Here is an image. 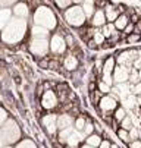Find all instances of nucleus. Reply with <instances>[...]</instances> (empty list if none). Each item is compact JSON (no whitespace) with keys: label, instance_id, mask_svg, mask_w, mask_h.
I'll return each mask as SVG.
<instances>
[{"label":"nucleus","instance_id":"1","mask_svg":"<svg viewBox=\"0 0 141 148\" xmlns=\"http://www.w3.org/2000/svg\"><path fill=\"white\" fill-rule=\"evenodd\" d=\"M25 31H27V22H25V19L12 18L9 21V24L3 28L2 40L5 41V43H8V44L19 43V41L24 38Z\"/></svg>","mask_w":141,"mask_h":148},{"label":"nucleus","instance_id":"2","mask_svg":"<svg viewBox=\"0 0 141 148\" xmlns=\"http://www.w3.org/2000/svg\"><path fill=\"white\" fill-rule=\"evenodd\" d=\"M0 136L3 139V144H8V145L19 141L21 129H19L18 123L13 119H6V122L2 125V129H0Z\"/></svg>","mask_w":141,"mask_h":148},{"label":"nucleus","instance_id":"3","mask_svg":"<svg viewBox=\"0 0 141 148\" xmlns=\"http://www.w3.org/2000/svg\"><path fill=\"white\" fill-rule=\"evenodd\" d=\"M34 24L37 27H41L44 29H53L56 27V18H54V13L46 8V6H41L35 10V15H34Z\"/></svg>","mask_w":141,"mask_h":148},{"label":"nucleus","instance_id":"4","mask_svg":"<svg viewBox=\"0 0 141 148\" xmlns=\"http://www.w3.org/2000/svg\"><path fill=\"white\" fill-rule=\"evenodd\" d=\"M65 19H66V22L72 27H79V25H83L84 24V21H85V15L83 12V9L79 8V6H74L71 9H68L65 12Z\"/></svg>","mask_w":141,"mask_h":148},{"label":"nucleus","instance_id":"5","mask_svg":"<svg viewBox=\"0 0 141 148\" xmlns=\"http://www.w3.org/2000/svg\"><path fill=\"white\" fill-rule=\"evenodd\" d=\"M31 51L35 54V56H44L49 50V43L46 38H34L31 41Z\"/></svg>","mask_w":141,"mask_h":148},{"label":"nucleus","instance_id":"6","mask_svg":"<svg viewBox=\"0 0 141 148\" xmlns=\"http://www.w3.org/2000/svg\"><path fill=\"white\" fill-rule=\"evenodd\" d=\"M113 71H115V72H113L112 81H115L118 85H119V84H125V82L128 81V78H129V71H128L127 66H118V68L113 69Z\"/></svg>","mask_w":141,"mask_h":148},{"label":"nucleus","instance_id":"7","mask_svg":"<svg viewBox=\"0 0 141 148\" xmlns=\"http://www.w3.org/2000/svg\"><path fill=\"white\" fill-rule=\"evenodd\" d=\"M113 69H115V60L113 59H107L106 60V63H105V66H103V82L106 84V85H112V76H110V73L113 72Z\"/></svg>","mask_w":141,"mask_h":148},{"label":"nucleus","instance_id":"8","mask_svg":"<svg viewBox=\"0 0 141 148\" xmlns=\"http://www.w3.org/2000/svg\"><path fill=\"white\" fill-rule=\"evenodd\" d=\"M50 49L53 53L56 54H60V53H63L65 49H66V43H65V40L60 37V35H54L52 38V43H50Z\"/></svg>","mask_w":141,"mask_h":148},{"label":"nucleus","instance_id":"9","mask_svg":"<svg viewBox=\"0 0 141 148\" xmlns=\"http://www.w3.org/2000/svg\"><path fill=\"white\" fill-rule=\"evenodd\" d=\"M41 104H43V107L44 109H53L56 107V104H57V97L53 91H46L43 98H41Z\"/></svg>","mask_w":141,"mask_h":148},{"label":"nucleus","instance_id":"10","mask_svg":"<svg viewBox=\"0 0 141 148\" xmlns=\"http://www.w3.org/2000/svg\"><path fill=\"white\" fill-rule=\"evenodd\" d=\"M137 59V53L135 51H125L118 57V63L120 66H131V63Z\"/></svg>","mask_w":141,"mask_h":148},{"label":"nucleus","instance_id":"11","mask_svg":"<svg viewBox=\"0 0 141 148\" xmlns=\"http://www.w3.org/2000/svg\"><path fill=\"white\" fill-rule=\"evenodd\" d=\"M116 106H118L116 100L110 95H106V97H103L102 100H100V109H102L103 112H110L116 107Z\"/></svg>","mask_w":141,"mask_h":148},{"label":"nucleus","instance_id":"12","mask_svg":"<svg viewBox=\"0 0 141 148\" xmlns=\"http://www.w3.org/2000/svg\"><path fill=\"white\" fill-rule=\"evenodd\" d=\"M72 126V117L69 114H62L56 117V129H66Z\"/></svg>","mask_w":141,"mask_h":148},{"label":"nucleus","instance_id":"13","mask_svg":"<svg viewBox=\"0 0 141 148\" xmlns=\"http://www.w3.org/2000/svg\"><path fill=\"white\" fill-rule=\"evenodd\" d=\"M56 117L54 114H47L43 117V126L49 131V134H54L56 131Z\"/></svg>","mask_w":141,"mask_h":148},{"label":"nucleus","instance_id":"14","mask_svg":"<svg viewBox=\"0 0 141 148\" xmlns=\"http://www.w3.org/2000/svg\"><path fill=\"white\" fill-rule=\"evenodd\" d=\"M83 138H84V135H83L81 132H78V131H75V129H74V131H72V134L66 138V141H65V142H66L69 147H76V145H78V142L81 141Z\"/></svg>","mask_w":141,"mask_h":148},{"label":"nucleus","instance_id":"15","mask_svg":"<svg viewBox=\"0 0 141 148\" xmlns=\"http://www.w3.org/2000/svg\"><path fill=\"white\" fill-rule=\"evenodd\" d=\"M12 19V10L10 9H0V29H3L9 21Z\"/></svg>","mask_w":141,"mask_h":148},{"label":"nucleus","instance_id":"16","mask_svg":"<svg viewBox=\"0 0 141 148\" xmlns=\"http://www.w3.org/2000/svg\"><path fill=\"white\" fill-rule=\"evenodd\" d=\"M13 13L16 15V18L25 19V18L28 16V8H27V5H24V3H18V5L13 8Z\"/></svg>","mask_w":141,"mask_h":148},{"label":"nucleus","instance_id":"17","mask_svg":"<svg viewBox=\"0 0 141 148\" xmlns=\"http://www.w3.org/2000/svg\"><path fill=\"white\" fill-rule=\"evenodd\" d=\"M81 9H83L85 18L93 16V13H94V0H83V8Z\"/></svg>","mask_w":141,"mask_h":148},{"label":"nucleus","instance_id":"18","mask_svg":"<svg viewBox=\"0 0 141 148\" xmlns=\"http://www.w3.org/2000/svg\"><path fill=\"white\" fill-rule=\"evenodd\" d=\"M105 24V13L102 10H97L93 16V25L94 27H102Z\"/></svg>","mask_w":141,"mask_h":148},{"label":"nucleus","instance_id":"19","mask_svg":"<svg viewBox=\"0 0 141 148\" xmlns=\"http://www.w3.org/2000/svg\"><path fill=\"white\" fill-rule=\"evenodd\" d=\"M127 24H128V18L122 15V16H119V18H116V19H115L113 27H115L116 29H125Z\"/></svg>","mask_w":141,"mask_h":148},{"label":"nucleus","instance_id":"20","mask_svg":"<svg viewBox=\"0 0 141 148\" xmlns=\"http://www.w3.org/2000/svg\"><path fill=\"white\" fill-rule=\"evenodd\" d=\"M100 142H102V139H100V136L98 135H88L87 136V145L88 147H93V148H97L98 145H100Z\"/></svg>","mask_w":141,"mask_h":148},{"label":"nucleus","instance_id":"21","mask_svg":"<svg viewBox=\"0 0 141 148\" xmlns=\"http://www.w3.org/2000/svg\"><path fill=\"white\" fill-rule=\"evenodd\" d=\"M47 29H44V28H41V27H37V25H34V28H32V35H34V38H46V35H47Z\"/></svg>","mask_w":141,"mask_h":148},{"label":"nucleus","instance_id":"22","mask_svg":"<svg viewBox=\"0 0 141 148\" xmlns=\"http://www.w3.org/2000/svg\"><path fill=\"white\" fill-rule=\"evenodd\" d=\"M76 66H78V62H76V59H75L74 56H68V57L65 59V68H66L68 71H74Z\"/></svg>","mask_w":141,"mask_h":148},{"label":"nucleus","instance_id":"23","mask_svg":"<svg viewBox=\"0 0 141 148\" xmlns=\"http://www.w3.org/2000/svg\"><path fill=\"white\" fill-rule=\"evenodd\" d=\"M72 126H71V128H66V129H62V131H60V134H59V138H60V141H62V142H65L66 141V138L72 134Z\"/></svg>","mask_w":141,"mask_h":148},{"label":"nucleus","instance_id":"24","mask_svg":"<svg viewBox=\"0 0 141 148\" xmlns=\"http://www.w3.org/2000/svg\"><path fill=\"white\" fill-rule=\"evenodd\" d=\"M122 128H124L125 131H129V129L132 128V117L125 116V117L122 119Z\"/></svg>","mask_w":141,"mask_h":148},{"label":"nucleus","instance_id":"25","mask_svg":"<svg viewBox=\"0 0 141 148\" xmlns=\"http://www.w3.org/2000/svg\"><path fill=\"white\" fill-rule=\"evenodd\" d=\"M16 148H37V145H35L32 141H30V139H25V141H22L21 144H19Z\"/></svg>","mask_w":141,"mask_h":148},{"label":"nucleus","instance_id":"26","mask_svg":"<svg viewBox=\"0 0 141 148\" xmlns=\"http://www.w3.org/2000/svg\"><path fill=\"white\" fill-rule=\"evenodd\" d=\"M125 116H127V112H125V109H122V107L118 109L116 113H115V119H116L118 122H122V119H124Z\"/></svg>","mask_w":141,"mask_h":148},{"label":"nucleus","instance_id":"27","mask_svg":"<svg viewBox=\"0 0 141 148\" xmlns=\"http://www.w3.org/2000/svg\"><path fill=\"white\" fill-rule=\"evenodd\" d=\"M106 16H107V19L109 21H115L116 18H118V12L113 9V8H107V12H106Z\"/></svg>","mask_w":141,"mask_h":148},{"label":"nucleus","instance_id":"28","mask_svg":"<svg viewBox=\"0 0 141 148\" xmlns=\"http://www.w3.org/2000/svg\"><path fill=\"white\" fill-rule=\"evenodd\" d=\"M75 126H76V129H75V131L81 132V131L84 129V126H85V120H84V117H78L76 122H75Z\"/></svg>","mask_w":141,"mask_h":148},{"label":"nucleus","instance_id":"29","mask_svg":"<svg viewBox=\"0 0 141 148\" xmlns=\"http://www.w3.org/2000/svg\"><path fill=\"white\" fill-rule=\"evenodd\" d=\"M125 106H127V107H129V109H132L134 106H135V95L129 94V95L125 98Z\"/></svg>","mask_w":141,"mask_h":148},{"label":"nucleus","instance_id":"30","mask_svg":"<svg viewBox=\"0 0 141 148\" xmlns=\"http://www.w3.org/2000/svg\"><path fill=\"white\" fill-rule=\"evenodd\" d=\"M129 82H132V84H138L140 82V73H138V71H132V73H129Z\"/></svg>","mask_w":141,"mask_h":148},{"label":"nucleus","instance_id":"31","mask_svg":"<svg viewBox=\"0 0 141 148\" xmlns=\"http://www.w3.org/2000/svg\"><path fill=\"white\" fill-rule=\"evenodd\" d=\"M119 138L122 139V141H125V142H128L129 141V135H128V131H125V129H120L119 131Z\"/></svg>","mask_w":141,"mask_h":148},{"label":"nucleus","instance_id":"32","mask_svg":"<svg viewBox=\"0 0 141 148\" xmlns=\"http://www.w3.org/2000/svg\"><path fill=\"white\" fill-rule=\"evenodd\" d=\"M91 132H93V126L90 123H85V126H84V129L81 131V134L85 136V135H91Z\"/></svg>","mask_w":141,"mask_h":148},{"label":"nucleus","instance_id":"33","mask_svg":"<svg viewBox=\"0 0 141 148\" xmlns=\"http://www.w3.org/2000/svg\"><path fill=\"white\" fill-rule=\"evenodd\" d=\"M6 119H8V113H6V110L0 107V126H2V125L6 122Z\"/></svg>","mask_w":141,"mask_h":148},{"label":"nucleus","instance_id":"34","mask_svg":"<svg viewBox=\"0 0 141 148\" xmlns=\"http://www.w3.org/2000/svg\"><path fill=\"white\" fill-rule=\"evenodd\" d=\"M54 2L59 8H68L71 5V0H54Z\"/></svg>","mask_w":141,"mask_h":148},{"label":"nucleus","instance_id":"35","mask_svg":"<svg viewBox=\"0 0 141 148\" xmlns=\"http://www.w3.org/2000/svg\"><path fill=\"white\" fill-rule=\"evenodd\" d=\"M128 135H129V138H132V139H137L138 138V129L137 128H131L129 131H128Z\"/></svg>","mask_w":141,"mask_h":148},{"label":"nucleus","instance_id":"36","mask_svg":"<svg viewBox=\"0 0 141 148\" xmlns=\"http://www.w3.org/2000/svg\"><path fill=\"white\" fill-rule=\"evenodd\" d=\"M16 0H0V9H3L6 6H10L12 3H15Z\"/></svg>","mask_w":141,"mask_h":148},{"label":"nucleus","instance_id":"37","mask_svg":"<svg viewBox=\"0 0 141 148\" xmlns=\"http://www.w3.org/2000/svg\"><path fill=\"white\" fill-rule=\"evenodd\" d=\"M98 87H100V91H102V92H106V94H107V92L110 91V87L106 85L105 82H100V84H98Z\"/></svg>","mask_w":141,"mask_h":148},{"label":"nucleus","instance_id":"38","mask_svg":"<svg viewBox=\"0 0 141 148\" xmlns=\"http://www.w3.org/2000/svg\"><path fill=\"white\" fill-rule=\"evenodd\" d=\"M94 40H96V43H97V44H100V43H103L105 37H103V34H100V32H96V34H94Z\"/></svg>","mask_w":141,"mask_h":148},{"label":"nucleus","instance_id":"39","mask_svg":"<svg viewBox=\"0 0 141 148\" xmlns=\"http://www.w3.org/2000/svg\"><path fill=\"white\" fill-rule=\"evenodd\" d=\"M113 31H115V27H113V25H109V27H106V28H105L103 34H105V35H110Z\"/></svg>","mask_w":141,"mask_h":148},{"label":"nucleus","instance_id":"40","mask_svg":"<svg viewBox=\"0 0 141 148\" xmlns=\"http://www.w3.org/2000/svg\"><path fill=\"white\" fill-rule=\"evenodd\" d=\"M98 148H110V142L109 141H102L98 145Z\"/></svg>","mask_w":141,"mask_h":148},{"label":"nucleus","instance_id":"41","mask_svg":"<svg viewBox=\"0 0 141 148\" xmlns=\"http://www.w3.org/2000/svg\"><path fill=\"white\" fill-rule=\"evenodd\" d=\"M140 91H141V85H140V82H138V84H135V88H134V94H132V95L140 94Z\"/></svg>","mask_w":141,"mask_h":148},{"label":"nucleus","instance_id":"42","mask_svg":"<svg viewBox=\"0 0 141 148\" xmlns=\"http://www.w3.org/2000/svg\"><path fill=\"white\" fill-rule=\"evenodd\" d=\"M134 66H135V71H138V69H140V66H141V60H140L138 57L134 60Z\"/></svg>","mask_w":141,"mask_h":148},{"label":"nucleus","instance_id":"43","mask_svg":"<svg viewBox=\"0 0 141 148\" xmlns=\"http://www.w3.org/2000/svg\"><path fill=\"white\" fill-rule=\"evenodd\" d=\"M131 148H141V142H140V141H134V142H131Z\"/></svg>","mask_w":141,"mask_h":148},{"label":"nucleus","instance_id":"44","mask_svg":"<svg viewBox=\"0 0 141 148\" xmlns=\"http://www.w3.org/2000/svg\"><path fill=\"white\" fill-rule=\"evenodd\" d=\"M137 40H138V35H134V37L129 38V41H137Z\"/></svg>","mask_w":141,"mask_h":148},{"label":"nucleus","instance_id":"45","mask_svg":"<svg viewBox=\"0 0 141 148\" xmlns=\"http://www.w3.org/2000/svg\"><path fill=\"white\" fill-rule=\"evenodd\" d=\"M125 29H127V32H129V31L132 29V25H129V27H125Z\"/></svg>","mask_w":141,"mask_h":148},{"label":"nucleus","instance_id":"46","mask_svg":"<svg viewBox=\"0 0 141 148\" xmlns=\"http://www.w3.org/2000/svg\"><path fill=\"white\" fill-rule=\"evenodd\" d=\"M5 144H3V139H2V136H0V148H2Z\"/></svg>","mask_w":141,"mask_h":148},{"label":"nucleus","instance_id":"47","mask_svg":"<svg viewBox=\"0 0 141 148\" xmlns=\"http://www.w3.org/2000/svg\"><path fill=\"white\" fill-rule=\"evenodd\" d=\"M71 2H74V3H81L83 0H71Z\"/></svg>","mask_w":141,"mask_h":148},{"label":"nucleus","instance_id":"48","mask_svg":"<svg viewBox=\"0 0 141 148\" xmlns=\"http://www.w3.org/2000/svg\"><path fill=\"white\" fill-rule=\"evenodd\" d=\"M81 148H93V147H88V145H84V147H81Z\"/></svg>","mask_w":141,"mask_h":148},{"label":"nucleus","instance_id":"49","mask_svg":"<svg viewBox=\"0 0 141 148\" xmlns=\"http://www.w3.org/2000/svg\"><path fill=\"white\" fill-rule=\"evenodd\" d=\"M110 148H119V147H116V145H110Z\"/></svg>","mask_w":141,"mask_h":148},{"label":"nucleus","instance_id":"50","mask_svg":"<svg viewBox=\"0 0 141 148\" xmlns=\"http://www.w3.org/2000/svg\"><path fill=\"white\" fill-rule=\"evenodd\" d=\"M2 148H10V147H2Z\"/></svg>","mask_w":141,"mask_h":148}]
</instances>
